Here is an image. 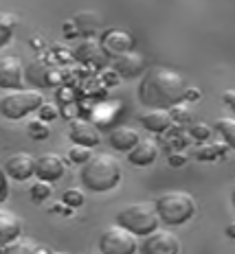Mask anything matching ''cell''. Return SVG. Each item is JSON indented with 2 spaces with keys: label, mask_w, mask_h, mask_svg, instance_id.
Wrapping results in <instances>:
<instances>
[{
  "label": "cell",
  "mask_w": 235,
  "mask_h": 254,
  "mask_svg": "<svg viewBox=\"0 0 235 254\" xmlns=\"http://www.w3.org/2000/svg\"><path fill=\"white\" fill-rule=\"evenodd\" d=\"M2 250H4V246H0V254H2Z\"/></svg>",
  "instance_id": "74e56055"
},
{
  "label": "cell",
  "mask_w": 235,
  "mask_h": 254,
  "mask_svg": "<svg viewBox=\"0 0 235 254\" xmlns=\"http://www.w3.org/2000/svg\"><path fill=\"white\" fill-rule=\"evenodd\" d=\"M84 199H86V195H84V190L79 189H66L62 195V202L68 206V208H77V206L84 204Z\"/></svg>",
  "instance_id": "d4e9b609"
},
{
  "label": "cell",
  "mask_w": 235,
  "mask_h": 254,
  "mask_svg": "<svg viewBox=\"0 0 235 254\" xmlns=\"http://www.w3.org/2000/svg\"><path fill=\"white\" fill-rule=\"evenodd\" d=\"M138 138L141 136H138V131L134 127H125V125L115 127L108 134V142L112 145V149H117V151H130L138 142Z\"/></svg>",
  "instance_id": "2e32d148"
},
{
  "label": "cell",
  "mask_w": 235,
  "mask_h": 254,
  "mask_svg": "<svg viewBox=\"0 0 235 254\" xmlns=\"http://www.w3.org/2000/svg\"><path fill=\"white\" fill-rule=\"evenodd\" d=\"M37 180H44V182H55L66 173V162L62 160L57 153H42L35 158V169H33Z\"/></svg>",
  "instance_id": "ba28073f"
},
{
  "label": "cell",
  "mask_w": 235,
  "mask_h": 254,
  "mask_svg": "<svg viewBox=\"0 0 235 254\" xmlns=\"http://www.w3.org/2000/svg\"><path fill=\"white\" fill-rule=\"evenodd\" d=\"M172 121H174L172 112H169V110H161V108H152L141 114V125L145 127L147 131H152V134H163V131H167L169 127H172Z\"/></svg>",
  "instance_id": "5bb4252c"
},
{
  "label": "cell",
  "mask_w": 235,
  "mask_h": 254,
  "mask_svg": "<svg viewBox=\"0 0 235 254\" xmlns=\"http://www.w3.org/2000/svg\"><path fill=\"white\" fill-rule=\"evenodd\" d=\"M68 136H71V140L75 142V145L90 147V149L101 140L97 125L90 123V121H86V119H75L71 123V129H68Z\"/></svg>",
  "instance_id": "30bf717a"
},
{
  "label": "cell",
  "mask_w": 235,
  "mask_h": 254,
  "mask_svg": "<svg viewBox=\"0 0 235 254\" xmlns=\"http://www.w3.org/2000/svg\"><path fill=\"white\" fill-rule=\"evenodd\" d=\"M141 254H180V239L174 232L156 228L143 239Z\"/></svg>",
  "instance_id": "52a82bcc"
},
{
  "label": "cell",
  "mask_w": 235,
  "mask_h": 254,
  "mask_svg": "<svg viewBox=\"0 0 235 254\" xmlns=\"http://www.w3.org/2000/svg\"><path fill=\"white\" fill-rule=\"evenodd\" d=\"M99 250L101 254H134L138 250L136 235L127 232L121 226H110L104 230L99 239Z\"/></svg>",
  "instance_id": "8992f818"
},
{
  "label": "cell",
  "mask_w": 235,
  "mask_h": 254,
  "mask_svg": "<svg viewBox=\"0 0 235 254\" xmlns=\"http://www.w3.org/2000/svg\"><path fill=\"white\" fill-rule=\"evenodd\" d=\"M93 156V151H90V147H82V145H73L71 149H68V158H71V162L82 167L84 162L88 160V158Z\"/></svg>",
  "instance_id": "484cf974"
},
{
  "label": "cell",
  "mask_w": 235,
  "mask_h": 254,
  "mask_svg": "<svg viewBox=\"0 0 235 254\" xmlns=\"http://www.w3.org/2000/svg\"><path fill=\"white\" fill-rule=\"evenodd\" d=\"M189 134L194 136L196 140H207L211 136V127L207 123H194L189 127Z\"/></svg>",
  "instance_id": "f546056e"
},
{
  "label": "cell",
  "mask_w": 235,
  "mask_h": 254,
  "mask_svg": "<svg viewBox=\"0 0 235 254\" xmlns=\"http://www.w3.org/2000/svg\"><path fill=\"white\" fill-rule=\"evenodd\" d=\"M29 134H31V138H35V140H44V138H49L51 127H46L44 121H31L29 123Z\"/></svg>",
  "instance_id": "83f0119b"
},
{
  "label": "cell",
  "mask_w": 235,
  "mask_h": 254,
  "mask_svg": "<svg viewBox=\"0 0 235 254\" xmlns=\"http://www.w3.org/2000/svg\"><path fill=\"white\" fill-rule=\"evenodd\" d=\"M213 127H216V131L222 136L224 145L231 147V149H235V119H233V116H227V119H218Z\"/></svg>",
  "instance_id": "44dd1931"
},
{
  "label": "cell",
  "mask_w": 235,
  "mask_h": 254,
  "mask_svg": "<svg viewBox=\"0 0 235 254\" xmlns=\"http://www.w3.org/2000/svg\"><path fill=\"white\" fill-rule=\"evenodd\" d=\"M222 99H224V103H227L229 108L233 110V114H235V90H227Z\"/></svg>",
  "instance_id": "4dcf8cb0"
},
{
  "label": "cell",
  "mask_w": 235,
  "mask_h": 254,
  "mask_svg": "<svg viewBox=\"0 0 235 254\" xmlns=\"http://www.w3.org/2000/svg\"><path fill=\"white\" fill-rule=\"evenodd\" d=\"M26 75H29V79L33 83H37V86H53V83H57V79H60L55 68H51L49 64H44V62L31 64Z\"/></svg>",
  "instance_id": "d6986e66"
},
{
  "label": "cell",
  "mask_w": 235,
  "mask_h": 254,
  "mask_svg": "<svg viewBox=\"0 0 235 254\" xmlns=\"http://www.w3.org/2000/svg\"><path fill=\"white\" fill-rule=\"evenodd\" d=\"M158 219L167 226H183L196 215V199L187 190H165L156 197Z\"/></svg>",
  "instance_id": "3957f363"
},
{
  "label": "cell",
  "mask_w": 235,
  "mask_h": 254,
  "mask_svg": "<svg viewBox=\"0 0 235 254\" xmlns=\"http://www.w3.org/2000/svg\"><path fill=\"white\" fill-rule=\"evenodd\" d=\"M220 156H224V145H205L196 151V158L200 160H216Z\"/></svg>",
  "instance_id": "4316f807"
},
{
  "label": "cell",
  "mask_w": 235,
  "mask_h": 254,
  "mask_svg": "<svg viewBox=\"0 0 235 254\" xmlns=\"http://www.w3.org/2000/svg\"><path fill=\"white\" fill-rule=\"evenodd\" d=\"M22 235V219L11 210H0V246H7Z\"/></svg>",
  "instance_id": "9a60e30c"
},
{
  "label": "cell",
  "mask_w": 235,
  "mask_h": 254,
  "mask_svg": "<svg viewBox=\"0 0 235 254\" xmlns=\"http://www.w3.org/2000/svg\"><path fill=\"white\" fill-rule=\"evenodd\" d=\"M227 237H231V239H235V221H231V224L227 226Z\"/></svg>",
  "instance_id": "e575fe53"
},
{
  "label": "cell",
  "mask_w": 235,
  "mask_h": 254,
  "mask_svg": "<svg viewBox=\"0 0 235 254\" xmlns=\"http://www.w3.org/2000/svg\"><path fill=\"white\" fill-rule=\"evenodd\" d=\"M49 254H66V252H60V250H53V252H49Z\"/></svg>",
  "instance_id": "8d00e7d4"
},
{
  "label": "cell",
  "mask_w": 235,
  "mask_h": 254,
  "mask_svg": "<svg viewBox=\"0 0 235 254\" xmlns=\"http://www.w3.org/2000/svg\"><path fill=\"white\" fill-rule=\"evenodd\" d=\"M231 202H233V206H235V187H233V193H231Z\"/></svg>",
  "instance_id": "d590c367"
},
{
  "label": "cell",
  "mask_w": 235,
  "mask_h": 254,
  "mask_svg": "<svg viewBox=\"0 0 235 254\" xmlns=\"http://www.w3.org/2000/svg\"><path fill=\"white\" fill-rule=\"evenodd\" d=\"M13 31H15V18L7 13H0V49L4 44H9V40L13 38Z\"/></svg>",
  "instance_id": "cb8c5ba5"
},
{
  "label": "cell",
  "mask_w": 235,
  "mask_h": 254,
  "mask_svg": "<svg viewBox=\"0 0 235 254\" xmlns=\"http://www.w3.org/2000/svg\"><path fill=\"white\" fill-rule=\"evenodd\" d=\"M7 197V180H4V173L0 171V202Z\"/></svg>",
  "instance_id": "1f68e13d"
},
{
  "label": "cell",
  "mask_w": 235,
  "mask_h": 254,
  "mask_svg": "<svg viewBox=\"0 0 235 254\" xmlns=\"http://www.w3.org/2000/svg\"><path fill=\"white\" fill-rule=\"evenodd\" d=\"M35 169V158L26 151H18L13 156H9V160L4 162V173H7L11 180H18V182H24L33 176Z\"/></svg>",
  "instance_id": "9c48e42d"
},
{
  "label": "cell",
  "mask_w": 235,
  "mask_h": 254,
  "mask_svg": "<svg viewBox=\"0 0 235 254\" xmlns=\"http://www.w3.org/2000/svg\"><path fill=\"white\" fill-rule=\"evenodd\" d=\"M73 22H75V26H77L79 35H93L95 31H99L101 18L95 11H79L73 18Z\"/></svg>",
  "instance_id": "ffe728a7"
},
{
  "label": "cell",
  "mask_w": 235,
  "mask_h": 254,
  "mask_svg": "<svg viewBox=\"0 0 235 254\" xmlns=\"http://www.w3.org/2000/svg\"><path fill=\"white\" fill-rule=\"evenodd\" d=\"M82 184L95 193L112 190L121 182V165L110 153H93L79 171Z\"/></svg>",
  "instance_id": "7a4b0ae2"
},
{
  "label": "cell",
  "mask_w": 235,
  "mask_h": 254,
  "mask_svg": "<svg viewBox=\"0 0 235 254\" xmlns=\"http://www.w3.org/2000/svg\"><path fill=\"white\" fill-rule=\"evenodd\" d=\"M158 224H161V219H158L156 206L152 202L127 204L117 213V226H121L136 237H147L149 232L158 228Z\"/></svg>",
  "instance_id": "277c9868"
},
{
  "label": "cell",
  "mask_w": 235,
  "mask_h": 254,
  "mask_svg": "<svg viewBox=\"0 0 235 254\" xmlns=\"http://www.w3.org/2000/svg\"><path fill=\"white\" fill-rule=\"evenodd\" d=\"M132 38L127 33H123V31H108L106 33V38H104V42H101V46H104V51H108V53H112V55H121V53H127L132 49Z\"/></svg>",
  "instance_id": "ac0fdd59"
},
{
  "label": "cell",
  "mask_w": 235,
  "mask_h": 254,
  "mask_svg": "<svg viewBox=\"0 0 235 254\" xmlns=\"http://www.w3.org/2000/svg\"><path fill=\"white\" fill-rule=\"evenodd\" d=\"M185 99H200V90L198 88H187L185 90Z\"/></svg>",
  "instance_id": "d6a6232c"
},
{
  "label": "cell",
  "mask_w": 235,
  "mask_h": 254,
  "mask_svg": "<svg viewBox=\"0 0 235 254\" xmlns=\"http://www.w3.org/2000/svg\"><path fill=\"white\" fill-rule=\"evenodd\" d=\"M37 114H40V121H53V119H57L60 116V110H57V105L55 103H42L40 108H37Z\"/></svg>",
  "instance_id": "f1b7e54d"
},
{
  "label": "cell",
  "mask_w": 235,
  "mask_h": 254,
  "mask_svg": "<svg viewBox=\"0 0 235 254\" xmlns=\"http://www.w3.org/2000/svg\"><path fill=\"white\" fill-rule=\"evenodd\" d=\"M2 254H44V250L37 248L35 243L29 241V239H15V241L4 246Z\"/></svg>",
  "instance_id": "7402d4cb"
},
{
  "label": "cell",
  "mask_w": 235,
  "mask_h": 254,
  "mask_svg": "<svg viewBox=\"0 0 235 254\" xmlns=\"http://www.w3.org/2000/svg\"><path fill=\"white\" fill-rule=\"evenodd\" d=\"M42 103H44V97L40 90H18L0 99V114L9 121H18L31 112H37Z\"/></svg>",
  "instance_id": "5b68a950"
},
{
  "label": "cell",
  "mask_w": 235,
  "mask_h": 254,
  "mask_svg": "<svg viewBox=\"0 0 235 254\" xmlns=\"http://www.w3.org/2000/svg\"><path fill=\"white\" fill-rule=\"evenodd\" d=\"M185 81L178 72L169 68H149L138 86V99L147 108L169 110L185 99Z\"/></svg>",
  "instance_id": "6da1fadb"
},
{
  "label": "cell",
  "mask_w": 235,
  "mask_h": 254,
  "mask_svg": "<svg viewBox=\"0 0 235 254\" xmlns=\"http://www.w3.org/2000/svg\"><path fill=\"white\" fill-rule=\"evenodd\" d=\"M183 162H185L183 156H172V158H169V165H172V167H180Z\"/></svg>",
  "instance_id": "836d02e7"
},
{
  "label": "cell",
  "mask_w": 235,
  "mask_h": 254,
  "mask_svg": "<svg viewBox=\"0 0 235 254\" xmlns=\"http://www.w3.org/2000/svg\"><path fill=\"white\" fill-rule=\"evenodd\" d=\"M29 195H31V202H35V204L46 202L53 195V184L44 182V180H37V182H33V187L29 189Z\"/></svg>",
  "instance_id": "603a6c76"
},
{
  "label": "cell",
  "mask_w": 235,
  "mask_h": 254,
  "mask_svg": "<svg viewBox=\"0 0 235 254\" xmlns=\"http://www.w3.org/2000/svg\"><path fill=\"white\" fill-rule=\"evenodd\" d=\"M24 68L18 57H2L0 60V88L2 90H15L22 86Z\"/></svg>",
  "instance_id": "7c38bea8"
},
{
  "label": "cell",
  "mask_w": 235,
  "mask_h": 254,
  "mask_svg": "<svg viewBox=\"0 0 235 254\" xmlns=\"http://www.w3.org/2000/svg\"><path fill=\"white\" fill-rule=\"evenodd\" d=\"M158 158V145L152 138H138V142L127 151V160L134 167H149Z\"/></svg>",
  "instance_id": "4fadbf2b"
},
{
  "label": "cell",
  "mask_w": 235,
  "mask_h": 254,
  "mask_svg": "<svg viewBox=\"0 0 235 254\" xmlns=\"http://www.w3.org/2000/svg\"><path fill=\"white\" fill-rule=\"evenodd\" d=\"M112 66H115V72L119 77L134 79V77H138L143 70H145V57H143L141 53L127 51V53H121V55H117Z\"/></svg>",
  "instance_id": "8fae6325"
},
{
  "label": "cell",
  "mask_w": 235,
  "mask_h": 254,
  "mask_svg": "<svg viewBox=\"0 0 235 254\" xmlns=\"http://www.w3.org/2000/svg\"><path fill=\"white\" fill-rule=\"evenodd\" d=\"M75 57H77L82 64H95V66H101V64L106 62V51L99 42L84 40L82 44L75 49Z\"/></svg>",
  "instance_id": "e0dca14e"
}]
</instances>
